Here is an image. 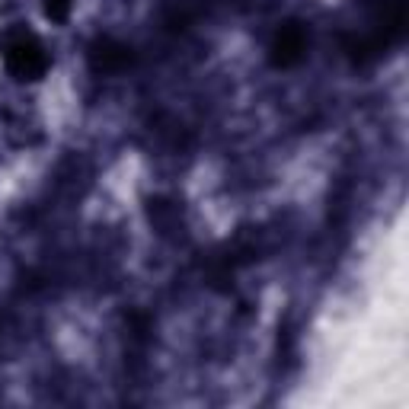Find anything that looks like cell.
<instances>
[{
    "instance_id": "7a4b0ae2",
    "label": "cell",
    "mask_w": 409,
    "mask_h": 409,
    "mask_svg": "<svg viewBox=\"0 0 409 409\" xmlns=\"http://www.w3.org/2000/svg\"><path fill=\"white\" fill-rule=\"evenodd\" d=\"M45 10H49L51 20H64L70 10V0H45Z\"/></svg>"
},
{
    "instance_id": "6da1fadb",
    "label": "cell",
    "mask_w": 409,
    "mask_h": 409,
    "mask_svg": "<svg viewBox=\"0 0 409 409\" xmlns=\"http://www.w3.org/2000/svg\"><path fill=\"white\" fill-rule=\"evenodd\" d=\"M7 68L13 70L20 80H35V77L45 74L49 58H45L42 45L35 42L32 35H23V39H16V42L7 45Z\"/></svg>"
}]
</instances>
